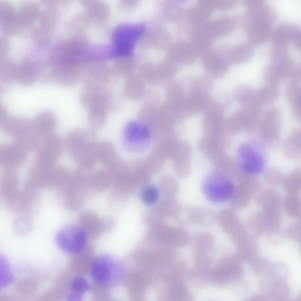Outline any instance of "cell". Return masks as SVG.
<instances>
[{"label":"cell","instance_id":"obj_1","mask_svg":"<svg viewBox=\"0 0 301 301\" xmlns=\"http://www.w3.org/2000/svg\"><path fill=\"white\" fill-rule=\"evenodd\" d=\"M246 9L245 12L240 16L239 24L247 37L261 40L269 37L277 19L274 8L265 1L260 0Z\"/></svg>","mask_w":301,"mask_h":301},{"label":"cell","instance_id":"obj_2","mask_svg":"<svg viewBox=\"0 0 301 301\" xmlns=\"http://www.w3.org/2000/svg\"><path fill=\"white\" fill-rule=\"evenodd\" d=\"M98 143L93 131L78 129L69 133L64 143L68 153L78 167L92 169L98 162Z\"/></svg>","mask_w":301,"mask_h":301},{"label":"cell","instance_id":"obj_3","mask_svg":"<svg viewBox=\"0 0 301 301\" xmlns=\"http://www.w3.org/2000/svg\"><path fill=\"white\" fill-rule=\"evenodd\" d=\"M89 272L94 284L108 289L119 282L122 270L116 258L109 255L102 254L94 257Z\"/></svg>","mask_w":301,"mask_h":301},{"label":"cell","instance_id":"obj_4","mask_svg":"<svg viewBox=\"0 0 301 301\" xmlns=\"http://www.w3.org/2000/svg\"><path fill=\"white\" fill-rule=\"evenodd\" d=\"M271 39V58L289 56V47L292 43L297 49L301 48V31L296 25L290 23L280 24L273 29Z\"/></svg>","mask_w":301,"mask_h":301},{"label":"cell","instance_id":"obj_5","mask_svg":"<svg viewBox=\"0 0 301 301\" xmlns=\"http://www.w3.org/2000/svg\"><path fill=\"white\" fill-rule=\"evenodd\" d=\"M233 181L218 171L208 174L203 181L202 189L206 198L211 202L220 203L230 200L235 189Z\"/></svg>","mask_w":301,"mask_h":301},{"label":"cell","instance_id":"obj_6","mask_svg":"<svg viewBox=\"0 0 301 301\" xmlns=\"http://www.w3.org/2000/svg\"><path fill=\"white\" fill-rule=\"evenodd\" d=\"M88 237L78 224L69 223L62 227L56 236V242L62 250L75 255L82 251L87 246Z\"/></svg>","mask_w":301,"mask_h":301},{"label":"cell","instance_id":"obj_7","mask_svg":"<svg viewBox=\"0 0 301 301\" xmlns=\"http://www.w3.org/2000/svg\"><path fill=\"white\" fill-rule=\"evenodd\" d=\"M122 137L127 148L132 151L138 152L145 149L150 143L151 132L145 125L136 121L128 123L124 128Z\"/></svg>","mask_w":301,"mask_h":301},{"label":"cell","instance_id":"obj_8","mask_svg":"<svg viewBox=\"0 0 301 301\" xmlns=\"http://www.w3.org/2000/svg\"><path fill=\"white\" fill-rule=\"evenodd\" d=\"M141 26L125 25L119 27L113 35L116 54L119 56L132 53L134 45L143 30Z\"/></svg>","mask_w":301,"mask_h":301},{"label":"cell","instance_id":"obj_9","mask_svg":"<svg viewBox=\"0 0 301 301\" xmlns=\"http://www.w3.org/2000/svg\"><path fill=\"white\" fill-rule=\"evenodd\" d=\"M113 92L104 85L94 83L84 84L80 96L81 105L88 109L95 106H108Z\"/></svg>","mask_w":301,"mask_h":301},{"label":"cell","instance_id":"obj_10","mask_svg":"<svg viewBox=\"0 0 301 301\" xmlns=\"http://www.w3.org/2000/svg\"><path fill=\"white\" fill-rule=\"evenodd\" d=\"M61 138L52 133L47 136L36 152L34 163L46 165L56 164L63 146Z\"/></svg>","mask_w":301,"mask_h":301},{"label":"cell","instance_id":"obj_11","mask_svg":"<svg viewBox=\"0 0 301 301\" xmlns=\"http://www.w3.org/2000/svg\"><path fill=\"white\" fill-rule=\"evenodd\" d=\"M27 151L17 143L2 145L0 148V164L5 170L15 169L25 162Z\"/></svg>","mask_w":301,"mask_h":301},{"label":"cell","instance_id":"obj_12","mask_svg":"<svg viewBox=\"0 0 301 301\" xmlns=\"http://www.w3.org/2000/svg\"><path fill=\"white\" fill-rule=\"evenodd\" d=\"M238 155L241 167L245 171L256 174L263 170L265 164L264 158L251 145L246 143L240 146Z\"/></svg>","mask_w":301,"mask_h":301},{"label":"cell","instance_id":"obj_13","mask_svg":"<svg viewBox=\"0 0 301 301\" xmlns=\"http://www.w3.org/2000/svg\"><path fill=\"white\" fill-rule=\"evenodd\" d=\"M45 67L41 62L24 59L16 65L15 81L23 85H31L41 76Z\"/></svg>","mask_w":301,"mask_h":301},{"label":"cell","instance_id":"obj_14","mask_svg":"<svg viewBox=\"0 0 301 301\" xmlns=\"http://www.w3.org/2000/svg\"><path fill=\"white\" fill-rule=\"evenodd\" d=\"M200 56L202 66L210 76L219 78L226 74L229 63L218 51L211 49Z\"/></svg>","mask_w":301,"mask_h":301},{"label":"cell","instance_id":"obj_15","mask_svg":"<svg viewBox=\"0 0 301 301\" xmlns=\"http://www.w3.org/2000/svg\"><path fill=\"white\" fill-rule=\"evenodd\" d=\"M240 16H226L215 19L206 23L212 38L215 39L225 37L231 33L239 24Z\"/></svg>","mask_w":301,"mask_h":301},{"label":"cell","instance_id":"obj_16","mask_svg":"<svg viewBox=\"0 0 301 301\" xmlns=\"http://www.w3.org/2000/svg\"><path fill=\"white\" fill-rule=\"evenodd\" d=\"M31 120L20 116H9V114L0 117V125L4 133L16 141L21 137L29 128Z\"/></svg>","mask_w":301,"mask_h":301},{"label":"cell","instance_id":"obj_17","mask_svg":"<svg viewBox=\"0 0 301 301\" xmlns=\"http://www.w3.org/2000/svg\"><path fill=\"white\" fill-rule=\"evenodd\" d=\"M214 9L213 0L198 1L197 4L188 8L186 11L188 24L194 26L207 23Z\"/></svg>","mask_w":301,"mask_h":301},{"label":"cell","instance_id":"obj_18","mask_svg":"<svg viewBox=\"0 0 301 301\" xmlns=\"http://www.w3.org/2000/svg\"><path fill=\"white\" fill-rule=\"evenodd\" d=\"M78 224L83 228L88 238L96 239L104 232L101 219L95 212L91 210L81 212L78 217Z\"/></svg>","mask_w":301,"mask_h":301},{"label":"cell","instance_id":"obj_19","mask_svg":"<svg viewBox=\"0 0 301 301\" xmlns=\"http://www.w3.org/2000/svg\"><path fill=\"white\" fill-rule=\"evenodd\" d=\"M0 21L2 29L6 34H14L21 26L18 14L13 5L9 2H0Z\"/></svg>","mask_w":301,"mask_h":301},{"label":"cell","instance_id":"obj_20","mask_svg":"<svg viewBox=\"0 0 301 301\" xmlns=\"http://www.w3.org/2000/svg\"><path fill=\"white\" fill-rule=\"evenodd\" d=\"M56 123V116L52 112L48 111L39 113L31 120L32 128L43 138L53 133Z\"/></svg>","mask_w":301,"mask_h":301},{"label":"cell","instance_id":"obj_21","mask_svg":"<svg viewBox=\"0 0 301 301\" xmlns=\"http://www.w3.org/2000/svg\"><path fill=\"white\" fill-rule=\"evenodd\" d=\"M207 23L194 26L192 30L191 43L199 55L211 49L214 41L208 30Z\"/></svg>","mask_w":301,"mask_h":301},{"label":"cell","instance_id":"obj_22","mask_svg":"<svg viewBox=\"0 0 301 301\" xmlns=\"http://www.w3.org/2000/svg\"><path fill=\"white\" fill-rule=\"evenodd\" d=\"M254 53L253 46L248 42H243L230 47L224 57L229 63L239 64L248 61Z\"/></svg>","mask_w":301,"mask_h":301},{"label":"cell","instance_id":"obj_23","mask_svg":"<svg viewBox=\"0 0 301 301\" xmlns=\"http://www.w3.org/2000/svg\"><path fill=\"white\" fill-rule=\"evenodd\" d=\"M98 162L109 170H111L120 163L113 143L104 141L98 143L97 148Z\"/></svg>","mask_w":301,"mask_h":301},{"label":"cell","instance_id":"obj_24","mask_svg":"<svg viewBox=\"0 0 301 301\" xmlns=\"http://www.w3.org/2000/svg\"><path fill=\"white\" fill-rule=\"evenodd\" d=\"M185 220L187 223L198 225H210L216 220L214 213L207 209L189 207L185 209Z\"/></svg>","mask_w":301,"mask_h":301},{"label":"cell","instance_id":"obj_25","mask_svg":"<svg viewBox=\"0 0 301 301\" xmlns=\"http://www.w3.org/2000/svg\"><path fill=\"white\" fill-rule=\"evenodd\" d=\"M16 65L8 58H2L0 60V83L1 92L9 91L15 81Z\"/></svg>","mask_w":301,"mask_h":301},{"label":"cell","instance_id":"obj_26","mask_svg":"<svg viewBox=\"0 0 301 301\" xmlns=\"http://www.w3.org/2000/svg\"><path fill=\"white\" fill-rule=\"evenodd\" d=\"M113 181L112 173L108 169L104 168L93 170L91 191L96 193L103 192L112 186Z\"/></svg>","mask_w":301,"mask_h":301},{"label":"cell","instance_id":"obj_27","mask_svg":"<svg viewBox=\"0 0 301 301\" xmlns=\"http://www.w3.org/2000/svg\"><path fill=\"white\" fill-rule=\"evenodd\" d=\"M18 14L21 26L28 27L33 24L39 17L40 7L35 2L25 1L20 4Z\"/></svg>","mask_w":301,"mask_h":301},{"label":"cell","instance_id":"obj_28","mask_svg":"<svg viewBox=\"0 0 301 301\" xmlns=\"http://www.w3.org/2000/svg\"><path fill=\"white\" fill-rule=\"evenodd\" d=\"M69 287L70 290L67 294L70 299L74 301H81L83 294L90 288L87 280L81 276H76L72 279Z\"/></svg>","mask_w":301,"mask_h":301},{"label":"cell","instance_id":"obj_29","mask_svg":"<svg viewBox=\"0 0 301 301\" xmlns=\"http://www.w3.org/2000/svg\"><path fill=\"white\" fill-rule=\"evenodd\" d=\"M279 94L280 89L277 85L267 84L255 92V97L261 105L267 104L275 101Z\"/></svg>","mask_w":301,"mask_h":301},{"label":"cell","instance_id":"obj_30","mask_svg":"<svg viewBox=\"0 0 301 301\" xmlns=\"http://www.w3.org/2000/svg\"><path fill=\"white\" fill-rule=\"evenodd\" d=\"M262 76L267 84L276 85L282 82L283 73L280 65L272 62L267 64L263 68Z\"/></svg>","mask_w":301,"mask_h":301},{"label":"cell","instance_id":"obj_31","mask_svg":"<svg viewBox=\"0 0 301 301\" xmlns=\"http://www.w3.org/2000/svg\"><path fill=\"white\" fill-rule=\"evenodd\" d=\"M88 119L90 125L94 128L103 127L105 124L107 119V112L105 107L96 106L88 109Z\"/></svg>","mask_w":301,"mask_h":301},{"label":"cell","instance_id":"obj_32","mask_svg":"<svg viewBox=\"0 0 301 301\" xmlns=\"http://www.w3.org/2000/svg\"><path fill=\"white\" fill-rule=\"evenodd\" d=\"M239 262L235 259H227L222 261L220 266L225 271L229 279L234 281L240 280L243 275V268Z\"/></svg>","mask_w":301,"mask_h":301},{"label":"cell","instance_id":"obj_33","mask_svg":"<svg viewBox=\"0 0 301 301\" xmlns=\"http://www.w3.org/2000/svg\"><path fill=\"white\" fill-rule=\"evenodd\" d=\"M236 253V259L240 261H250L256 256L258 246L253 244L244 243L237 247Z\"/></svg>","mask_w":301,"mask_h":301},{"label":"cell","instance_id":"obj_34","mask_svg":"<svg viewBox=\"0 0 301 301\" xmlns=\"http://www.w3.org/2000/svg\"><path fill=\"white\" fill-rule=\"evenodd\" d=\"M255 92L250 86L243 85L236 88L233 92L235 99L242 105L255 99Z\"/></svg>","mask_w":301,"mask_h":301},{"label":"cell","instance_id":"obj_35","mask_svg":"<svg viewBox=\"0 0 301 301\" xmlns=\"http://www.w3.org/2000/svg\"><path fill=\"white\" fill-rule=\"evenodd\" d=\"M233 217L232 212L228 208L221 210L216 216V220L222 229L228 234L233 230Z\"/></svg>","mask_w":301,"mask_h":301},{"label":"cell","instance_id":"obj_36","mask_svg":"<svg viewBox=\"0 0 301 301\" xmlns=\"http://www.w3.org/2000/svg\"><path fill=\"white\" fill-rule=\"evenodd\" d=\"M288 285L284 280H274L269 293L273 298L279 300L287 298L290 294Z\"/></svg>","mask_w":301,"mask_h":301},{"label":"cell","instance_id":"obj_37","mask_svg":"<svg viewBox=\"0 0 301 301\" xmlns=\"http://www.w3.org/2000/svg\"><path fill=\"white\" fill-rule=\"evenodd\" d=\"M250 261V270L255 275H262L270 270V263L264 257L256 256Z\"/></svg>","mask_w":301,"mask_h":301},{"label":"cell","instance_id":"obj_38","mask_svg":"<svg viewBox=\"0 0 301 301\" xmlns=\"http://www.w3.org/2000/svg\"><path fill=\"white\" fill-rule=\"evenodd\" d=\"M269 270L270 277L274 280H284L289 276L290 272L288 267L284 263L278 262Z\"/></svg>","mask_w":301,"mask_h":301},{"label":"cell","instance_id":"obj_39","mask_svg":"<svg viewBox=\"0 0 301 301\" xmlns=\"http://www.w3.org/2000/svg\"><path fill=\"white\" fill-rule=\"evenodd\" d=\"M209 280L216 286L223 287L227 285L229 279L225 271L219 266L210 271Z\"/></svg>","mask_w":301,"mask_h":301},{"label":"cell","instance_id":"obj_40","mask_svg":"<svg viewBox=\"0 0 301 301\" xmlns=\"http://www.w3.org/2000/svg\"><path fill=\"white\" fill-rule=\"evenodd\" d=\"M195 242L200 251L203 252L211 249L214 245V240L210 233L203 232L197 235L195 238Z\"/></svg>","mask_w":301,"mask_h":301},{"label":"cell","instance_id":"obj_41","mask_svg":"<svg viewBox=\"0 0 301 301\" xmlns=\"http://www.w3.org/2000/svg\"><path fill=\"white\" fill-rule=\"evenodd\" d=\"M285 93L287 100L292 106L301 103V89L298 85L287 86Z\"/></svg>","mask_w":301,"mask_h":301},{"label":"cell","instance_id":"obj_42","mask_svg":"<svg viewBox=\"0 0 301 301\" xmlns=\"http://www.w3.org/2000/svg\"><path fill=\"white\" fill-rule=\"evenodd\" d=\"M159 196V191L156 187L149 186L142 191L141 196L144 203L147 205H151L157 201Z\"/></svg>","mask_w":301,"mask_h":301},{"label":"cell","instance_id":"obj_43","mask_svg":"<svg viewBox=\"0 0 301 301\" xmlns=\"http://www.w3.org/2000/svg\"><path fill=\"white\" fill-rule=\"evenodd\" d=\"M214 9L222 11H227L231 10L237 4L235 0H216L213 1Z\"/></svg>","mask_w":301,"mask_h":301},{"label":"cell","instance_id":"obj_44","mask_svg":"<svg viewBox=\"0 0 301 301\" xmlns=\"http://www.w3.org/2000/svg\"><path fill=\"white\" fill-rule=\"evenodd\" d=\"M18 284L19 289L23 293L31 294L34 291L36 287V283L32 280H25L19 282Z\"/></svg>","mask_w":301,"mask_h":301},{"label":"cell","instance_id":"obj_45","mask_svg":"<svg viewBox=\"0 0 301 301\" xmlns=\"http://www.w3.org/2000/svg\"><path fill=\"white\" fill-rule=\"evenodd\" d=\"M103 229L105 232L110 231L114 227L115 221L113 218L111 216H107L101 219Z\"/></svg>","mask_w":301,"mask_h":301},{"label":"cell","instance_id":"obj_46","mask_svg":"<svg viewBox=\"0 0 301 301\" xmlns=\"http://www.w3.org/2000/svg\"><path fill=\"white\" fill-rule=\"evenodd\" d=\"M292 113L296 119H300L301 116V103L292 106Z\"/></svg>","mask_w":301,"mask_h":301}]
</instances>
